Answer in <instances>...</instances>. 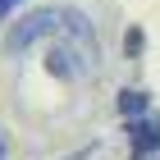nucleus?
<instances>
[{
  "label": "nucleus",
  "mask_w": 160,
  "mask_h": 160,
  "mask_svg": "<svg viewBox=\"0 0 160 160\" xmlns=\"http://www.w3.org/2000/svg\"><path fill=\"white\" fill-rule=\"evenodd\" d=\"M0 160H5V142H0Z\"/></svg>",
  "instance_id": "423d86ee"
},
{
  "label": "nucleus",
  "mask_w": 160,
  "mask_h": 160,
  "mask_svg": "<svg viewBox=\"0 0 160 160\" xmlns=\"http://www.w3.org/2000/svg\"><path fill=\"white\" fill-rule=\"evenodd\" d=\"M128 147H133V160H147V156L160 151V119L156 114L128 119Z\"/></svg>",
  "instance_id": "f03ea898"
},
{
  "label": "nucleus",
  "mask_w": 160,
  "mask_h": 160,
  "mask_svg": "<svg viewBox=\"0 0 160 160\" xmlns=\"http://www.w3.org/2000/svg\"><path fill=\"white\" fill-rule=\"evenodd\" d=\"M119 114H123V119H142V114H151V96L142 92V87H123V92H119Z\"/></svg>",
  "instance_id": "7ed1b4c3"
},
{
  "label": "nucleus",
  "mask_w": 160,
  "mask_h": 160,
  "mask_svg": "<svg viewBox=\"0 0 160 160\" xmlns=\"http://www.w3.org/2000/svg\"><path fill=\"white\" fill-rule=\"evenodd\" d=\"M18 5H23V0H0V23H5V18H9V14L18 9Z\"/></svg>",
  "instance_id": "39448f33"
},
{
  "label": "nucleus",
  "mask_w": 160,
  "mask_h": 160,
  "mask_svg": "<svg viewBox=\"0 0 160 160\" xmlns=\"http://www.w3.org/2000/svg\"><path fill=\"white\" fill-rule=\"evenodd\" d=\"M60 32V9H32V14H23L18 23H9V32H5V50H28L32 41H41V37H55Z\"/></svg>",
  "instance_id": "f257e3e1"
},
{
  "label": "nucleus",
  "mask_w": 160,
  "mask_h": 160,
  "mask_svg": "<svg viewBox=\"0 0 160 160\" xmlns=\"http://www.w3.org/2000/svg\"><path fill=\"white\" fill-rule=\"evenodd\" d=\"M142 41H147V37H142V28H128V37H123V50L137 60V55H142Z\"/></svg>",
  "instance_id": "20e7f679"
}]
</instances>
